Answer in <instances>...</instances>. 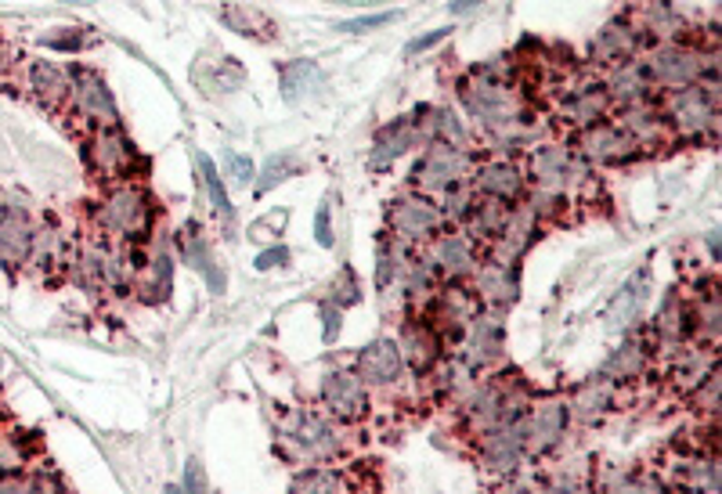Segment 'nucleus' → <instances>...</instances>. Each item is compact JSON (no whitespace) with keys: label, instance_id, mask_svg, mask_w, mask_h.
Masks as SVG:
<instances>
[{"label":"nucleus","instance_id":"obj_2","mask_svg":"<svg viewBox=\"0 0 722 494\" xmlns=\"http://www.w3.org/2000/svg\"><path fill=\"white\" fill-rule=\"evenodd\" d=\"M98 227L106 235L142 243L148 227H152V199H148V192H142L137 185H117L106 195V202L98 206Z\"/></svg>","mask_w":722,"mask_h":494},{"label":"nucleus","instance_id":"obj_39","mask_svg":"<svg viewBox=\"0 0 722 494\" xmlns=\"http://www.w3.org/2000/svg\"><path fill=\"white\" fill-rule=\"evenodd\" d=\"M285 260H290V249H282V246L264 249L260 257H257V271H271V268H279V263H285Z\"/></svg>","mask_w":722,"mask_h":494},{"label":"nucleus","instance_id":"obj_45","mask_svg":"<svg viewBox=\"0 0 722 494\" xmlns=\"http://www.w3.org/2000/svg\"><path fill=\"white\" fill-rule=\"evenodd\" d=\"M4 369H8V361H4V354H0V375H4Z\"/></svg>","mask_w":722,"mask_h":494},{"label":"nucleus","instance_id":"obj_38","mask_svg":"<svg viewBox=\"0 0 722 494\" xmlns=\"http://www.w3.org/2000/svg\"><path fill=\"white\" fill-rule=\"evenodd\" d=\"M315 238H318V243H322L326 249L332 246V217H329V202L318 206V213H315Z\"/></svg>","mask_w":722,"mask_h":494},{"label":"nucleus","instance_id":"obj_23","mask_svg":"<svg viewBox=\"0 0 722 494\" xmlns=\"http://www.w3.org/2000/svg\"><path fill=\"white\" fill-rule=\"evenodd\" d=\"M322 87H326V73L315 62L301 59V62H290L282 69V98L285 101H304V98L318 95Z\"/></svg>","mask_w":722,"mask_h":494},{"label":"nucleus","instance_id":"obj_10","mask_svg":"<svg viewBox=\"0 0 722 494\" xmlns=\"http://www.w3.org/2000/svg\"><path fill=\"white\" fill-rule=\"evenodd\" d=\"M26 84H29L33 101L44 106L48 112H62L69 101H73V76H69L65 69H59L54 62H29Z\"/></svg>","mask_w":722,"mask_h":494},{"label":"nucleus","instance_id":"obj_20","mask_svg":"<svg viewBox=\"0 0 722 494\" xmlns=\"http://www.w3.org/2000/svg\"><path fill=\"white\" fill-rule=\"evenodd\" d=\"M69 263H73V257H69L62 232H54L51 224H48V227H37V232H33V246H29L26 268L40 271V274H48V271H62V268H69Z\"/></svg>","mask_w":722,"mask_h":494},{"label":"nucleus","instance_id":"obj_9","mask_svg":"<svg viewBox=\"0 0 722 494\" xmlns=\"http://www.w3.org/2000/svg\"><path fill=\"white\" fill-rule=\"evenodd\" d=\"M578 152L592 159V163H625V159L636 156V141L622 131V123L596 120L589 126H582Z\"/></svg>","mask_w":722,"mask_h":494},{"label":"nucleus","instance_id":"obj_44","mask_svg":"<svg viewBox=\"0 0 722 494\" xmlns=\"http://www.w3.org/2000/svg\"><path fill=\"white\" fill-rule=\"evenodd\" d=\"M11 59H15V54H11L8 44L0 40V73H8V69H11Z\"/></svg>","mask_w":722,"mask_h":494},{"label":"nucleus","instance_id":"obj_31","mask_svg":"<svg viewBox=\"0 0 722 494\" xmlns=\"http://www.w3.org/2000/svg\"><path fill=\"white\" fill-rule=\"evenodd\" d=\"M296 170V163L290 156H271L268 163H264V170H260V185H257V195H268L271 188H279L285 177H290Z\"/></svg>","mask_w":722,"mask_h":494},{"label":"nucleus","instance_id":"obj_15","mask_svg":"<svg viewBox=\"0 0 722 494\" xmlns=\"http://www.w3.org/2000/svg\"><path fill=\"white\" fill-rule=\"evenodd\" d=\"M33 232H37V227L29 224V217H22V213H4V217H0V263H4L8 271L26 268L29 246H33Z\"/></svg>","mask_w":722,"mask_h":494},{"label":"nucleus","instance_id":"obj_41","mask_svg":"<svg viewBox=\"0 0 722 494\" xmlns=\"http://www.w3.org/2000/svg\"><path fill=\"white\" fill-rule=\"evenodd\" d=\"M449 33H452V29H433V33H427V37H419V40H412V44H408V48H405V51H408V54H419V51H427V48H433V44H441L444 37H449Z\"/></svg>","mask_w":722,"mask_h":494},{"label":"nucleus","instance_id":"obj_18","mask_svg":"<svg viewBox=\"0 0 722 494\" xmlns=\"http://www.w3.org/2000/svg\"><path fill=\"white\" fill-rule=\"evenodd\" d=\"M397 372H401V350L391 339H376L358 354V375L365 383H376V386L394 383Z\"/></svg>","mask_w":722,"mask_h":494},{"label":"nucleus","instance_id":"obj_24","mask_svg":"<svg viewBox=\"0 0 722 494\" xmlns=\"http://www.w3.org/2000/svg\"><path fill=\"white\" fill-rule=\"evenodd\" d=\"M488 469H502V473H510V469H517L521 462V433L510 430V433H488Z\"/></svg>","mask_w":722,"mask_h":494},{"label":"nucleus","instance_id":"obj_40","mask_svg":"<svg viewBox=\"0 0 722 494\" xmlns=\"http://www.w3.org/2000/svg\"><path fill=\"white\" fill-rule=\"evenodd\" d=\"M185 487H188V491H203V487H206V473H203L199 458H188V466H185Z\"/></svg>","mask_w":722,"mask_h":494},{"label":"nucleus","instance_id":"obj_11","mask_svg":"<svg viewBox=\"0 0 722 494\" xmlns=\"http://www.w3.org/2000/svg\"><path fill=\"white\" fill-rule=\"evenodd\" d=\"M639 40H644V37H639L636 22H628V18L607 22V26H603L600 33H596V40H592V62L617 65V62L636 59Z\"/></svg>","mask_w":722,"mask_h":494},{"label":"nucleus","instance_id":"obj_1","mask_svg":"<svg viewBox=\"0 0 722 494\" xmlns=\"http://www.w3.org/2000/svg\"><path fill=\"white\" fill-rule=\"evenodd\" d=\"M661 116L669 120L672 131H680L683 137H705L719 126V90L712 79H701V84L690 87H675L669 90L661 106Z\"/></svg>","mask_w":722,"mask_h":494},{"label":"nucleus","instance_id":"obj_17","mask_svg":"<svg viewBox=\"0 0 722 494\" xmlns=\"http://www.w3.org/2000/svg\"><path fill=\"white\" fill-rule=\"evenodd\" d=\"M603 90H607V98L622 101V106H633V101H647L650 79H647L644 62H636V59L617 62V65L611 69V76H607Z\"/></svg>","mask_w":722,"mask_h":494},{"label":"nucleus","instance_id":"obj_35","mask_svg":"<svg viewBox=\"0 0 722 494\" xmlns=\"http://www.w3.org/2000/svg\"><path fill=\"white\" fill-rule=\"evenodd\" d=\"M391 22H397V11H383V15H365V18H351L343 22L340 33H372V29H383L391 26Z\"/></svg>","mask_w":722,"mask_h":494},{"label":"nucleus","instance_id":"obj_21","mask_svg":"<svg viewBox=\"0 0 722 494\" xmlns=\"http://www.w3.org/2000/svg\"><path fill=\"white\" fill-rule=\"evenodd\" d=\"M463 221H466L469 238H499L502 227H506V221H510V210H506V202L480 195V199L466 210Z\"/></svg>","mask_w":722,"mask_h":494},{"label":"nucleus","instance_id":"obj_32","mask_svg":"<svg viewBox=\"0 0 722 494\" xmlns=\"http://www.w3.org/2000/svg\"><path fill=\"white\" fill-rule=\"evenodd\" d=\"M203 163V177H206V188H210V199H213V206H217V213L224 217V221H235V206L228 202V195H224V185H221V177H217V170H213V163L210 159H199Z\"/></svg>","mask_w":722,"mask_h":494},{"label":"nucleus","instance_id":"obj_36","mask_svg":"<svg viewBox=\"0 0 722 494\" xmlns=\"http://www.w3.org/2000/svg\"><path fill=\"white\" fill-rule=\"evenodd\" d=\"M340 480L332 473H322V469H307V473H301L293 480V491H332Z\"/></svg>","mask_w":722,"mask_h":494},{"label":"nucleus","instance_id":"obj_25","mask_svg":"<svg viewBox=\"0 0 722 494\" xmlns=\"http://www.w3.org/2000/svg\"><path fill=\"white\" fill-rule=\"evenodd\" d=\"M401 347H405V361H412L416 369H427L433 361V354H438V339H433L430 329L423 325H408L401 332Z\"/></svg>","mask_w":722,"mask_h":494},{"label":"nucleus","instance_id":"obj_16","mask_svg":"<svg viewBox=\"0 0 722 494\" xmlns=\"http://www.w3.org/2000/svg\"><path fill=\"white\" fill-rule=\"evenodd\" d=\"M433 263H438V271H444L449 279H466V274H474L477 271L474 238H469L466 232L441 235L438 246H433Z\"/></svg>","mask_w":722,"mask_h":494},{"label":"nucleus","instance_id":"obj_4","mask_svg":"<svg viewBox=\"0 0 722 494\" xmlns=\"http://www.w3.org/2000/svg\"><path fill=\"white\" fill-rule=\"evenodd\" d=\"M647 69V79L650 87H690V84H701L705 76L715 73V59H701V51H690V48H680V44H669V48L654 51L650 59L644 62Z\"/></svg>","mask_w":722,"mask_h":494},{"label":"nucleus","instance_id":"obj_6","mask_svg":"<svg viewBox=\"0 0 722 494\" xmlns=\"http://www.w3.org/2000/svg\"><path fill=\"white\" fill-rule=\"evenodd\" d=\"M527 177H531L535 185L542 192H549V195H564L567 188H578V181L589 177V174H586V166H582L578 159L567 152V148L538 145L531 152V159H527Z\"/></svg>","mask_w":722,"mask_h":494},{"label":"nucleus","instance_id":"obj_22","mask_svg":"<svg viewBox=\"0 0 722 494\" xmlns=\"http://www.w3.org/2000/svg\"><path fill=\"white\" fill-rule=\"evenodd\" d=\"M644 296H647V271L639 274V282L633 279L625 285L622 293L614 296L611 304H607V329L611 332H622V329H628L633 321L639 318V307H644Z\"/></svg>","mask_w":722,"mask_h":494},{"label":"nucleus","instance_id":"obj_7","mask_svg":"<svg viewBox=\"0 0 722 494\" xmlns=\"http://www.w3.org/2000/svg\"><path fill=\"white\" fill-rule=\"evenodd\" d=\"M391 232L401 243H427L441 232V210L430 195H401L391 202Z\"/></svg>","mask_w":722,"mask_h":494},{"label":"nucleus","instance_id":"obj_30","mask_svg":"<svg viewBox=\"0 0 722 494\" xmlns=\"http://www.w3.org/2000/svg\"><path fill=\"white\" fill-rule=\"evenodd\" d=\"M639 369H644V350L639 347H622L607 361V375L617 379V383H622V379H636Z\"/></svg>","mask_w":722,"mask_h":494},{"label":"nucleus","instance_id":"obj_28","mask_svg":"<svg viewBox=\"0 0 722 494\" xmlns=\"http://www.w3.org/2000/svg\"><path fill=\"white\" fill-rule=\"evenodd\" d=\"M170 274H174L170 257H156L152 263H145L142 293H152V300H163V296L170 293Z\"/></svg>","mask_w":722,"mask_h":494},{"label":"nucleus","instance_id":"obj_14","mask_svg":"<svg viewBox=\"0 0 722 494\" xmlns=\"http://www.w3.org/2000/svg\"><path fill=\"white\" fill-rule=\"evenodd\" d=\"M322 400L332 416L340 419H362L365 416V390L358 375L347 372H332L322 383Z\"/></svg>","mask_w":722,"mask_h":494},{"label":"nucleus","instance_id":"obj_33","mask_svg":"<svg viewBox=\"0 0 722 494\" xmlns=\"http://www.w3.org/2000/svg\"><path fill=\"white\" fill-rule=\"evenodd\" d=\"M40 44H44V48L76 54V51L87 48V33H84V29H51V33H44Z\"/></svg>","mask_w":722,"mask_h":494},{"label":"nucleus","instance_id":"obj_3","mask_svg":"<svg viewBox=\"0 0 722 494\" xmlns=\"http://www.w3.org/2000/svg\"><path fill=\"white\" fill-rule=\"evenodd\" d=\"M466 174H469V156L463 148L438 141L423 152L416 170H412V188L433 199V195H444L449 188H460Z\"/></svg>","mask_w":722,"mask_h":494},{"label":"nucleus","instance_id":"obj_43","mask_svg":"<svg viewBox=\"0 0 722 494\" xmlns=\"http://www.w3.org/2000/svg\"><path fill=\"white\" fill-rule=\"evenodd\" d=\"M480 4H485V0H452L449 11H452V15H466V11H474Z\"/></svg>","mask_w":722,"mask_h":494},{"label":"nucleus","instance_id":"obj_29","mask_svg":"<svg viewBox=\"0 0 722 494\" xmlns=\"http://www.w3.org/2000/svg\"><path fill=\"white\" fill-rule=\"evenodd\" d=\"M607 408H611V390H607V383L586 386V390L578 394V400H575L578 419H596V416H603Z\"/></svg>","mask_w":722,"mask_h":494},{"label":"nucleus","instance_id":"obj_19","mask_svg":"<svg viewBox=\"0 0 722 494\" xmlns=\"http://www.w3.org/2000/svg\"><path fill=\"white\" fill-rule=\"evenodd\" d=\"M416 141H419L416 120H397L391 126H383V131L376 134V141H372V159H369V163L376 170H387L397 156H405Z\"/></svg>","mask_w":722,"mask_h":494},{"label":"nucleus","instance_id":"obj_8","mask_svg":"<svg viewBox=\"0 0 722 494\" xmlns=\"http://www.w3.org/2000/svg\"><path fill=\"white\" fill-rule=\"evenodd\" d=\"M69 106L76 109L79 120H87L90 126H120V109L112 90L106 87V79L90 69H79L73 76V101Z\"/></svg>","mask_w":722,"mask_h":494},{"label":"nucleus","instance_id":"obj_26","mask_svg":"<svg viewBox=\"0 0 722 494\" xmlns=\"http://www.w3.org/2000/svg\"><path fill=\"white\" fill-rule=\"evenodd\" d=\"M480 289H485L488 300L510 304L513 296H517V279H513V271L506 263H491V268L480 271Z\"/></svg>","mask_w":722,"mask_h":494},{"label":"nucleus","instance_id":"obj_13","mask_svg":"<svg viewBox=\"0 0 722 494\" xmlns=\"http://www.w3.org/2000/svg\"><path fill=\"white\" fill-rule=\"evenodd\" d=\"M564 422H567V411L564 405H542L535 408L531 416H527L517 433H521V444L527 452H546V447H553L560 441V433H564Z\"/></svg>","mask_w":722,"mask_h":494},{"label":"nucleus","instance_id":"obj_27","mask_svg":"<svg viewBox=\"0 0 722 494\" xmlns=\"http://www.w3.org/2000/svg\"><path fill=\"white\" fill-rule=\"evenodd\" d=\"M181 252H185V260L192 263V268L203 271L206 279H210V289H213V293H224V279H221V271L213 268L210 249H206L196 235H185V238H181Z\"/></svg>","mask_w":722,"mask_h":494},{"label":"nucleus","instance_id":"obj_12","mask_svg":"<svg viewBox=\"0 0 722 494\" xmlns=\"http://www.w3.org/2000/svg\"><path fill=\"white\" fill-rule=\"evenodd\" d=\"M474 185L480 195H488V199H499V202H517L524 195V185H527V174L517 166V163H506V159H495V163H485L477 166L474 174Z\"/></svg>","mask_w":722,"mask_h":494},{"label":"nucleus","instance_id":"obj_42","mask_svg":"<svg viewBox=\"0 0 722 494\" xmlns=\"http://www.w3.org/2000/svg\"><path fill=\"white\" fill-rule=\"evenodd\" d=\"M322 318H326V339L332 343L340 332V310L336 307H322Z\"/></svg>","mask_w":722,"mask_h":494},{"label":"nucleus","instance_id":"obj_34","mask_svg":"<svg viewBox=\"0 0 722 494\" xmlns=\"http://www.w3.org/2000/svg\"><path fill=\"white\" fill-rule=\"evenodd\" d=\"M224 22L228 26H235L243 37H264L260 29H268V22H264V15H257V11H249V8H232V11H224Z\"/></svg>","mask_w":722,"mask_h":494},{"label":"nucleus","instance_id":"obj_37","mask_svg":"<svg viewBox=\"0 0 722 494\" xmlns=\"http://www.w3.org/2000/svg\"><path fill=\"white\" fill-rule=\"evenodd\" d=\"M228 174H232L235 185H249V181H254V163H249L246 156L228 152Z\"/></svg>","mask_w":722,"mask_h":494},{"label":"nucleus","instance_id":"obj_5","mask_svg":"<svg viewBox=\"0 0 722 494\" xmlns=\"http://www.w3.org/2000/svg\"><path fill=\"white\" fill-rule=\"evenodd\" d=\"M87 163L98 177L106 181H131L134 170L142 166V156L134 145L120 134V126H95L87 145Z\"/></svg>","mask_w":722,"mask_h":494}]
</instances>
